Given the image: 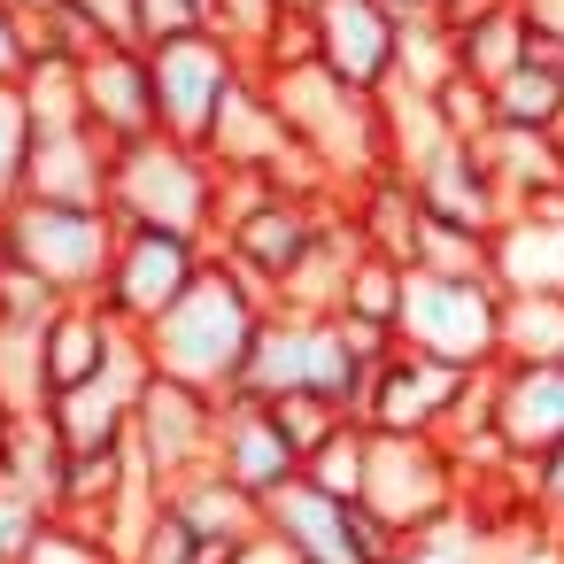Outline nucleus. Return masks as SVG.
Listing matches in <instances>:
<instances>
[{
  "label": "nucleus",
  "mask_w": 564,
  "mask_h": 564,
  "mask_svg": "<svg viewBox=\"0 0 564 564\" xmlns=\"http://www.w3.org/2000/svg\"><path fill=\"white\" fill-rule=\"evenodd\" d=\"M263 317H271V302L225 256H209V271L148 325L155 371H171L186 387H209V394H232L240 387V364H248V348L263 333Z\"/></svg>",
  "instance_id": "obj_1"
},
{
  "label": "nucleus",
  "mask_w": 564,
  "mask_h": 564,
  "mask_svg": "<svg viewBox=\"0 0 564 564\" xmlns=\"http://www.w3.org/2000/svg\"><path fill=\"white\" fill-rule=\"evenodd\" d=\"M0 217H9V256L32 263L63 302L109 286V263H117V240H124V225L109 209H70V202H32L24 194Z\"/></svg>",
  "instance_id": "obj_4"
},
{
  "label": "nucleus",
  "mask_w": 564,
  "mask_h": 564,
  "mask_svg": "<svg viewBox=\"0 0 564 564\" xmlns=\"http://www.w3.org/2000/svg\"><path fill=\"white\" fill-rule=\"evenodd\" d=\"M24 9H32V0H24Z\"/></svg>",
  "instance_id": "obj_52"
},
{
  "label": "nucleus",
  "mask_w": 564,
  "mask_h": 564,
  "mask_svg": "<svg viewBox=\"0 0 564 564\" xmlns=\"http://www.w3.org/2000/svg\"><path fill=\"white\" fill-rule=\"evenodd\" d=\"M317 17V63L364 94L394 86V55H402V17L387 0H310Z\"/></svg>",
  "instance_id": "obj_12"
},
{
  "label": "nucleus",
  "mask_w": 564,
  "mask_h": 564,
  "mask_svg": "<svg viewBox=\"0 0 564 564\" xmlns=\"http://www.w3.org/2000/svg\"><path fill=\"white\" fill-rule=\"evenodd\" d=\"M263 525L294 549V564H364L356 533H348V502L325 495V487H310V479H286L263 502Z\"/></svg>",
  "instance_id": "obj_20"
},
{
  "label": "nucleus",
  "mask_w": 564,
  "mask_h": 564,
  "mask_svg": "<svg viewBox=\"0 0 564 564\" xmlns=\"http://www.w3.org/2000/svg\"><path fill=\"white\" fill-rule=\"evenodd\" d=\"M495 564H564V533H549V525H518V533H502Z\"/></svg>",
  "instance_id": "obj_45"
},
{
  "label": "nucleus",
  "mask_w": 564,
  "mask_h": 564,
  "mask_svg": "<svg viewBox=\"0 0 564 564\" xmlns=\"http://www.w3.org/2000/svg\"><path fill=\"white\" fill-rule=\"evenodd\" d=\"M32 101H24V78H0V209L24 202V171H32Z\"/></svg>",
  "instance_id": "obj_33"
},
{
  "label": "nucleus",
  "mask_w": 564,
  "mask_h": 564,
  "mask_svg": "<svg viewBox=\"0 0 564 564\" xmlns=\"http://www.w3.org/2000/svg\"><path fill=\"white\" fill-rule=\"evenodd\" d=\"M340 202H294V194H271V202H256V209H240V217H225L217 225V256L279 310V286H286V271L317 248V232H325V217H333Z\"/></svg>",
  "instance_id": "obj_10"
},
{
  "label": "nucleus",
  "mask_w": 564,
  "mask_h": 564,
  "mask_svg": "<svg viewBox=\"0 0 564 564\" xmlns=\"http://www.w3.org/2000/svg\"><path fill=\"white\" fill-rule=\"evenodd\" d=\"M117 340H124V325H117V310H109L101 294L63 302V310L47 317V387L63 394V387L101 379V371H109V356H117ZM55 394H47V402H55Z\"/></svg>",
  "instance_id": "obj_21"
},
{
  "label": "nucleus",
  "mask_w": 564,
  "mask_h": 564,
  "mask_svg": "<svg viewBox=\"0 0 564 564\" xmlns=\"http://www.w3.org/2000/svg\"><path fill=\"white\" fill-rule=\"evenodd\" d=\"M148 70H155V117H163V132L202 148L209 124H217V109H225V94H232V78L256 70V63H248L217 24H202V32H186V40L148 47Z\"/></svg>",
  "instance_id": "obj_8"
},
{
  "label": "nucleus",
  "mask_w": 564,
  "mask_h": 564,
  "mask_svg": "<svg viewBox=\"0 0 564 564\" xmlns=\"http://www.w3.org/2000/svg\"><path fill=\"white\" fill-rule=\"evenodd\" d=\"M525 63H533V17H525V0H487L479 17L456 24V70H471L479 86H502Z\"/></svg>",
  "instance_id": "obj_23"
},
{
  "label": "nucleus",
  "mask_w": 564,
  "mask_h": 564,
  "mask_svg": "<svg viewBox=\"0 0 564 564\" xmlns=\"http://www.w3.org/2000/svg\"><path fill=\"white\" fill-rule=\"evenodd\" d=\"M479 9H487V0H448L441 17H448V24H464V17H479Z\"/></svg>",
  "instance_id": "obj_49"
},
{
  "label": "nucleus",
  "mask_w": 564,
  "mask_h": 564,
  "mask_svg": "<svg viewBox=\"0 0 564 564\" xmlns=\"http://www.w3.org/2000/svg\"><path fill=\"white\" fill-rule=\"evenodd\" d=\"M202 24H217L209 0H140V47L186 40V32H202Z\"/></svg>",
  "instance_id": "obj_42"
},
{
  "label": "nucleus",
  "mask_w": 564,
  "mask_h": 564,
  "mask_svg": "<svg viewBox=\"0 0 564 564\" xmlns=\"http://www.w3.org/2000/svg\"><path fill=\"white\" fill-rule=\"evenodd\" d=\"M271 417H279V433L294 441V456L310 464V456H317V448H325L356 410H348V402H333V394H310V387H302V394H279V402H271Z\"/></svg>",
  "instance_id": "obj_35"
},
{
  "label": "nucleus",
  "mask_w": 564,
  "mask_h": 564,
  "mask_svg": "<svg viewBox=\"0 0 564 564\" xmlns=\"http://www.w3.org/2000/svg\"><path fill=\"white\" fill-rule=\"evenodd\" d=\"M209 240H194V232H155V225H124V240H117V263H109V286H101V302L117 310V325H132V333H148L202 271H209Z\"/></svg>",
  "instance_id": "obj_9"
},
{
  "label": "nucleus",
  "mask_w": 564,
  "mask_h": 564,
  "mask_svg": "<svg viewBox=\"0 0 564 564\" xmlns=\"http://www.w3.org/2000/svg\"><path fill=\"white\" fill-rule=\"evenodd\" d=\"M0 263H9V217H0Z\"/></svg>",
  "instance_id": "obj_50"
},
{
  "label": "nucleus",
  "mask_w": 564,
  "mask_h": 564,
  "mask_svg": "<svg viewBox=\"0 0 564 564\" xmlns=\"http://www.w3.org/2000/svg\"><path fill=\"white\" fill-rule=\"evenodd\" d=\"M217 471H232L248 495H279L286 479H302V456H294V441L279 433V417H271V402H256V394H225V410H217Z\"/></svg>",
  "instance_id": "obj_16"
},
{
  "label": "nucleus",
  "mask_w": 564,
  "mask_h": 564,
  "mask_svg": "<svg viewBox=\"0 0 564 564\" xmlns=\"http://www.w3.org/2000/svg\"><path fill=\"white\" fill-rule=\"evenodd\" d=\"M364 471H371V425H364V417H348V425L302 464V479L325 487V495H340V502H364Z\"/></svg>",
  "instance_id": "obj_31"
},
{
  "label": "nucleus",
  "mask_w": 564,
  "mask_h": 564,
  "mask_svg": "<svg viewBox=\"0 0 564 564\" xmlns=\"http://www.w3.org/2000/svg\"><path fill=\"white\" fill-rule=\"evenodd\" d=\"M78 86H86V124H94L109 148H132V140H155V132H163L148 47H94V55L78 63Z\"/></svg>",
  "instance_id": "obj_14"
},
{
  "label": "nucleus",
  "mask_w": 564,
  "mask_h": 564,
  "mask_svg": "<svg viewBox=\"0 0 564 564\" xmlns=\"http://www.w3.org/2000/svg\"><path fill=\"white\" fill-rule=\"evenodd\" d=\"M202 148L217 155V171H271V163L294 148V124L279 117L263 70H240V78H232V94H225V109H217V124H209Z\"/></svg>",
  "instance_id": "obj_17"
},
{
  "label": "nucleus",
  "mask_w": 564,
  "mask_h": 564,
  "mask_svg": "<svg viewBox=\"0 0 564 564\" xmlns=\"http://www.w3.org/2000/svg\"><path fill=\"white\" fill-rule=\"evenodd\" d=\"M502 310H510L502 279H433V271H410L394 333H402V348H425L441 364L487 371V364H502Z\"/></svg>",
  "instance_id": "obj_5"
},
{
  "label": "nucleus",
  "mask_w": 564,
  "mask_h": 564,
  "mask_svg": "<svg viewBox=\"0 0 564 564\" xmlns=\"http://www.w3.org/2000/svg\"><path fill=\"white\" fill-rule=\"evenodd\" d=\"M402 178H410L417 202H425L433 217H448V225H471V232H502V225H510V202H502V186H495L479 140H441V148H425Z\"/></svg>",
  "instance_id": "obj_13"
},
{
  "label": "nucleus",
  "mask_w": 564,
  "mask_h": 564,
  "mask_svg": "<svg viewBox=\"0 0 564 564\" xmlns=\"http://www.w3.org/2000/svg\"><path fill=\"white\" fill-rule=\"evenodd\" d=\"M47 325H17L0 317V402L17 417H40L47 410Z\"/></svg>",
  "instance_id": "obj_25"
},
{
  "label": "nucleus",
  "mask_w": 564,
  "mask_h": 564,
  "mask_svg": "<svg viewBox=\"0 0 564 564\" xmlns=\"http://www.w3.org/2000/svg\"><path fill=\"white\" fill-rule=\"evenodd\" d=\"M55 310H63V294H55L32 263H17V256L0 263V317H17V325H47Z\"/></svg>",
  "instance_id": "obj_38"
},
{
  "label": "nucleus",
  "mask_w": 564,
  "mask_h": 564,
  "mask_svg": "<svg viewBox=\"0 0 564 564\" xmlns=\"http://www.w3.org/2000/svg\"><path fill=\"white\" fill-rule=\"evenodd\" d=\"M217 209H225V171H217L209 148L171 140V132L117 148V163H109V217L117 225L217 240Z\"/></svg>",
  "instance_id": "obj_3"
},
{
  "label": "nucleus",
  "mask_w": 564,
  "mask_h": 564,
  "mask_svg": "<svg viewBox=\"0 0 564 564\" xmlns=\"http://www.w3.org/2000/svg\"><path fill=\"white\" fill-rule=\"evenodd\" d=\"M433 109H441L448 140H487V132H495V86H479L471 70H456V78L433 94Z\"/></svg>",
  "instance_id": "obj_37"
},
{
  "label": "nucleus",
  "mask_w": 564,
  "mask_h": 564,
  "mask_svg": "<svg viewBox=\"0 0 564 564\" xmlns=\"http://www.w3.org/2000/svg\"><path fill=\"white\" fill-rule=\"evenodd\" d=\"M448 78H456V24H448V17H417V24H402L394 86H402V94H441Z\"/></svg>",
  "instance_id": "obj_27"
},
{
  "label": "nucleus",
  "mask_w": 564,
  "mask_h": 564,
  "mask_svg": "<svg viewBox=\"0 0 564 564\" xmlns=\"http://www.w3.org/2000/svg\"><path fill=\"white\" fill-rule=\"evenodd\" d=\"M495 549H502V533H495V525H479L471 510H456L448 525L410 533L394 564H495Z\"/></svg>",
  "instance_id": "obj_32"
},
{
  "label": "nucleus",
  "mask_w": 564,
  "mask_h": 564,
  "mask_svg": "<svg viewBox=\"0 0 564 564\" xmlns=\"http://www.w3.org/2000/svg\"><path fill=\"white\" fill-rule=\"evenodd\" d=\"M109 163H117V148L94 124L40 132L32 140V171H24V194L32 202H70V209H109Z\"/></svg>",
  "instance_id": "obj_18"
},
{
  "label": "nucleus",
  "mask_w": 564,
  "mask_h": 564,
  "mask_svg": "<svg viewBox=\"0 0 564 564\" xmlns=\"http://www.w3.org/2000/svg\"><path fill=\"white\" fill-rule=\"evenodd\" d=\"M410 271H433V279H495V232H471V225H448V217L417 209Z\"/></svg>",
  "instance_id": "obj_24"
},
{
  "label": "nucleus",
  "mask_w": 564,
  "mask_h": 564,
  "mask_svg": "<svg viewBox=\"0 0 564 564\" xmlns=\"http://www.w3.org/2000/svg\"><path fill=\"white\" fill-rule=\"evenodd\" d=\"M217 410H225V394H209V387H186V379H171V371L148 379L124 448H132V464H140V479H148L155 495H163L171 479L217 464Z\"/></svg>",
  "instance_id": "obj_7"
},
{
  "label": "nucleus",
  "mask_w": 564,
  "mask_h": 564,
  "mask_svg": "<svg viewBox=\"0 0 564 564\" xmlns=\"http://www.w3.org/2000/svg\"><path fill=\"white\" fill-rule=\"evenodd\" d=\"M495 441L518 464L564 448V364H495Z\"/></svg>",
  "instance_id": "obj_15"
},
{
  "label": "nucleus",
  "mask_w": 564,
  "mask_h": 564,
  "mask_svg": "<svg viewBox=\"0 0 564 564\" xmlns=\"http://www.w3.org/2000/svg\"><path fill=\"white\" fill-rule=\"evenodd\" d=\"M502 364H564V294H510Z\"/></svg>",
  "instance_id": "obj_26"
},
{
  "label": "nucleus",
  "mask_w": 564,
  "mask_h": 564,
  "mask_svg": "<svg viewBox=\"0 0 564 564\" xmlns=\"http://www.w3.org/2000/svg\"><path fill=\"white\" fill-rule=\"evenodd\" d=\"M63 471H70V448L55 441V425L47 417H17V441H9V479L17 487H32L47 510L63 502Z\"/></svg>",
  "instance_id": "obj_30"
},
{
  "label": "nucleus",
  "mask_w": 564,
  "mask_h": 564,
  "mask_svg": "<svg viewBox=\"0 0 564 564\" xmlns=\"http://www.w3.org/2000/svg\"><path fill=\"white\" fill-rule=\"evenodd\" d=\"M70 9L101 32V47H140V0H70Z\"/></svg>",
  "instance_id": "obj_44"
},
{
  "label": "nucleus",
  "mask_w": 564,
  "mask_h": 564,
  "mask_svg": "<svg viewBox=\"0 0 564 564\" xmlns=\"http://www.w3.org/2000/svg\"><path fill=\"white\" fill-rule=\"evenodd\" d=\"M402 294H410V263L364 248L356 271H348V294H340V317H364V325H402Z\"/></svg>",
  "instance_id": "obj_29"
},
{
  "label": "nucleus",
  "mask_w": 564,
  "mask_h": 564,
  "mask_svg": "<svg viewBox=\"0 0 564 564\" xmlns=\"http://www.w3.org/2000/svg\"><path fill=\"white\" fill-rule=\"evenodd\" d=\"M9 441H17V410L0 402V471H9Z\"/></svg>",
  "instance_id": "obj_48"
},
{
  "label": "nucleus",
  "mask_w": 564,
  "mask_h": 564,
  "mask_svg": "<svg viewBox=\"0 0 564 564\" xmlns=\"http://www.w3.org/2000/svg\"><path fill=\"white\" fill-rule=\"evenodd\" d=\"M564 117V70L556 63H525L495 86V124H518V132H556Z\"/></svg>",
  "instance_id": "obj_28"
},
{
  "label": "nucleus",
  "mask_w": 564,
  "mask_h": 564,
  "mask_svg": "<svg viewBox=\"0 0 564 564\" xmlns=\"http://www.w3.org/2000/svg\"><path fill=\"white\" fill-rule=\"evenodd\" d=\"M47 518H55V510H47V502H40L32 487H17L9 471H0V564H17V556L32 549V533H40Z\"/></svg>",
  "instance_id": "obj_40"
},
{
  "label": "nucleus",
  "mask_w": 564,
  "mask_h": 564,
  "mask_svg": "<svg viewBox=\"0 0 564 564\" xmlns=\"http://www.w3.org/2000/svg\"><path fill=\"white\" fill-rule=\"evenodd\" d=\"M124 564H225V556H217L209 541H194L171 510H155V525L132 541V556H124Z\"/></svg>",
  "instance_id": "obj_39"
},
{
  "label": "nucleus",
  "mask_w": 564,
  "mask_h": 564,
  "mask_svg": "<svg viewBox=\"0 0 564 564\" xmlns=\"http://www.w3.org/2000/svg\"><path fill=\"white\" fill-rule=\"evenodd\" d=\"M286 9H294V0H217V32L256 63V47L271 40V24H279Z\"/></svg>",
  "instance_id": "obj_41"
},
{
  "label": "nucleus",
  "mask_w": 564,
  "mask_h": 564,
  "mask_svg": "<svg viewBox=\"0 0 564 564\" xmlns=\"http://www.w3.org/2000/svg\"><path fill=\"white\" fill-rule=\"evenodd\" d=\"M479 148H487V171H495V186H502L510 217L541 209L549 194H564V148H556L549 132H518V124H495V132H487Z\"/></svg>",
  "instance_id": "obj_22"
},
{
  "label": "nucleus",
  "mask_w": 564,
  "mask_h": 564,
  "mask_svg": "<svg viewBox=\"0 0 564 564\" xmlns=\"http://www.w3.org/2000/svg\"><path fill=\"white\" fill-rule=\"evenodd\" d=\"M279 117L294 124V140L310 155H325V171L340 186H364L379 171H394V132H387V94H364L348 78H333L325 63H286L263 70Z\"/></svg>",
  "instance_id": "obj_2"
},
{
  "label": "nucleus",
  "mask_w": 564,
  "mask_h": 564,
  "mask_svg": "<svg viewBox=\"0 0 564 564\" xmlns=\"http://www.w3.org/2000/svg\"><path fill=\"white\" fill-rule=\"evenodd\" d=\"M0 78H24V32H17V0H0Z\"/></svg>",
  "instance_id": "obj_46"
},
{
  "label": "nucleus",
  "mask_w": 564,
  "mask_h": 564,
  "mask_svg": "<svg viewBox=\"0 0 564 564\" xmlns=\"http://www.w3.org/2000/svg\"><path fill=\"white\" fill-rule=\"evenodd\" d=\"M24 101H32V124H40V132L86 124V86H78V63H32V70H24Z\"/></svg>",
  "instance_id": "obj_34"
},
{
  "label": "nucleus",
  "mask_w": 564,
  "mask_h": 564,
  "mask_svg": "<svg viewBox=\"0 0 564 564\" xmlns=\"http://www.w3.org/2000/svg\"><path fill=\"white\" fill-rule=\"evenodd\" d=\"M17 564H124V556H117V541H101L94 525H78V518H47Z\"/></svg>",
  "instance_id": "obj_36"
},
{
  "label": "nucleus",
  "mask_w": 564,
  "mask_h": 564,
  "mask_svg": "<svg viewBox=\"0 0 564 564\" xmlns=\"http://www.w3.org/2000/svg\"><path fill=\"white\" fill-rule=\"evenodd\" d=\"M387 9H394L402 24H417V17H441V9H448V0H387Z\"/></svg>",
  "instance_id": "obj_47"
},
{
  "label": "nucleus",
  "mask_w": 564,
  "mask_h": 564,
  "mask_svg": "<svg viewBox=\"0 0 564 564\" xmlns=\"http://www.w3.org/2000/svg\"><path fill=\"white\" fill-rule=\"evenodd\" d=\"M471 479L456 464V448L441 433H371V471H364V502L410 541V533H433L464 510Z\"/></svg>",
  "instance_id": "obj_6"
},
{
  "label": "nucleus",
  "mask_w": 564,
  "mask_h": 564,
  "mask_svg": "<svg viewBox=\"0 0 564 564\" xmlns=\"http://www.w3.org/2000/svg\"><path fill=\"white\" fill-rule=\"evenodd\" d=\"M464 394H471V371H464V364H441V356H425V348H394V356L371 371L356 417H364L371 433H448L456 410H464Z\"/></svg>",
  "instance_id": "obj_11"
},
{
  "label": "nucleus",
  "mask_w": 564,
  "mask_h": 564,
  "mask_svg": "<svg viewBox=\"0 0 564 564\" xmlns=\"http://www.w3.org/2000/svg\"><path fill=\"white\" fill-rule=\"evenodd\" d=\"M549 140H556V148H564V117H556V132H549Z\"/></svg>",
  "instance_id": "obj_51"
},
{
  "label": "nucleus",
  "mask_w": 564,
  "mask_h": 564,
  "mask_svg": "<svg viewBox=\"0 0 564 564\" xmlns=\"http://www.w3.org/2000/svg\"><path fill=\"white\" fill-rule=\"evenodd\" d=\"M525 510H533V525L564 533V448H549V456L525 464Z\"/></svg>",
  "instance_id": "obj_43"
},
{
  "label": "nucleus",
  "mask_w": 564,
  "mask_h": 564,
  "mask_svg": "<svg viewBox=\"0 0 564 564\" xmlns=\"http://www.w3.org/2000/svg\"><path fill=\"white\" fill-rule=\"evenodd\" d=\"M194 541H209L217 556H232L240 541H256L263 533V495H248L232 471H217V464H202V471H186V479H171L163 495H155Z\"/></svg>",
  "instance_id": "obj_19"
}]
</instances>
